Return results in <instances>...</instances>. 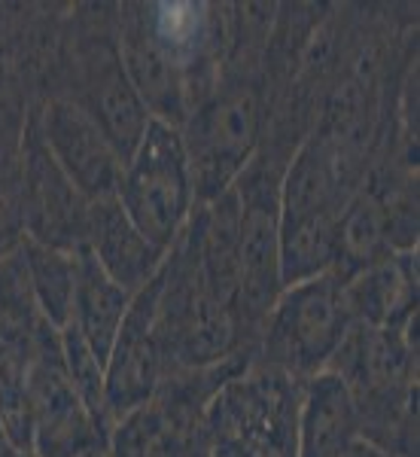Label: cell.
<instances>
[{
    "instance_id": "cell-1",
    "label": "cell",
    "mask_w": 420,
    "mask_h": 457,
    "mask_svg": "<svg viewBox=\"0 0 420 457\" xmlns=\"http://www.w3.org/2000/svg\"><path fill=\"white\" fill-rule=\"evenodd\" d=\"M49 95H64L83 107L104 129L122 162L131 159L152 116L125 73L116 40V4H77L68 10Z\"/></svg>"
},
{
    "instance_id": "cell-2",
    "label": "cell",
    "mask_w": 420,
    "mask_h": 457,
    "mask_svg": "<svg viewBox=\"0 0 420 457\" xmlns=\"http://www.w3.org/2000/svg\"><path fill=\"white\" fill-rule=\"evenodd\" d=\"M156 338L168 375L183 370H210L247 353L241 348L232 308L217 299L204 278L195 213L159 269Z\"/></svg>"
},
{
    "instance_id": "cell-3",
    "label": "cell",
    "mask_w": 420,
    "mask_h": 457,
    "mask_svg": "<svg viewBox=\"0 0 420 457\" xmlns=\"http://www.w3.org/2000/svg\"><path fill=\"white\" fill-rule=\"evenodd\" d=\"M268 125V88L262 71L223 68L208 98L180 129L193 171L195 202L208 204L235 187L256 156Z\"/></svg>"
},
{
    "instance_id": "cell-4",
    "label": "cell",
    "mask_w": 420,
    "mask_h": 457,
    "mask_svg": "<svg viewBox=\"0 0 420 457\" xmlns=\"http://www.w3.org/2000/svg\"><path fill=\"white\" fill-rule=\"evenodd\" d=\"M296 150L262 137L256 156L235 180L241 202V275L232 314L241 348L256 357L262 323L280 290V177Z\"/></svg>"
},
{
    "instance_id": "cell-5",
    "label": "cell",
    "mask_w": 420,
    "mask_h": 457,
    "mask_svg": "<svg viewBox=\"0 0 420 457\" xmlns=\"http://www.w3.org/2000/svg\"><path fill=\"white\" fill-rule=\"evenodd\" d=\"M301 381L271 366L247 363L204 411L210 457H296Z\"/></svg>"
},
{
    "instance_id": "cell-6",
    "label": "cell",
    "mask_w": 420,
    "mask_h": 457,
    "mask_svg": "<svg viewBox=\"0 0 420 457\" xmlns=\"http://www.w3.org/2000/svg\"><path fill=\"white\" fill-rule=\"evenodd\" d=\"M350 323L344 278L335 271L284 287L262 323L256 360L305 381L329 370Z\"/></svg>"
},
{
    "instance_id": "cell-7",
    "label": "cell",
    "mask_w": 420,
    "mask_h": 457,
    "mask_svg": "<svg viewBox=\"0 0 420 457\" xmlns=\"http://www.w3.org/2000/svg\"><path fill=\"white\" fill-rule=\"evenodd\" d=\"M122 211L161 250H171L198 208L180 129L150 122L144 141L122 168L116 189Z\"/></svg>"
},
{
    "instance_id": "cell-8",
    "label": "cell",
    "mask_w": 420,
    "mask_h": 457,
    "mask_svg": "<svg viewBox=\"0 0 420 457\" xmlns=\"http://www.w3.org/2000/svg\"><path fill=\"white\" fill-rule=\"evenodd\" d=\"M28 394L34 409V457H77L110 439V430L95 421L70 385L58 329H49L28 360Z\"/></svg>"
},
{
    "instance_id": "cell-9",
    "label": "cell",
    "mask_w": 420,
    "mask_h": 457,
    "mask_svg": "<svg viewBox=\"0 0 420 457\" xmlns=\"http://www.w3.org/2000/svg\"><path fill=\"white\" fill-rule=\"evenodd\" d=\"M21 171H25L28 238L68 253H83L92 202L73 187L70 177L46 150L34 120V104L28 110L25 131H21Z\"/></svg>"
},
{
    "instance_id": "cell-10",
    "label": "cell",
    "mask_w": 420,
    "mask_h": 457,
    "mask_svg": "<svg viewBox=\"0 0 420 457\" xmlns=\"http://www.w3.org/2000/svg\"><path fill=\"white\" fill-rule=\"evenodd\" d=\"M34 120L58 168L88 202L116 195L125 162L110 144L104 129L83 107H77L64 95H49L34 104Z\"/></svg>"
},
{
    "instance_id": "cell-11",
    "label": "cell",
    "mask_w": 420,
    "mask_h": 457,
    "mask_svg": "<svg viewBox=\"0 0 420 457\" xmlns=\"http://www.w3.org/2000/svg\"><path fill=\"white\" fill-rule=\"evenodd\" d=\"M156 299L159 271L144 290L135 293L122 329L104 366V405L113 427L131 409L150 403L168 378V366L156 338Z\"/></svg>"
},
{
    "instance_id": "cell-12",
    "label": "cell",
    "mask_w": 420,
    "mask_h": 457,
    "mask_svg": "<svg viewBox=\"0 0 420 457\" xmlns=\"http://www.w3.org/2000/svg\"><path fill=\"white\" fill-rule=\"evenodd\" d=\"M116 40L125 73L146 113L156 122L183 129L195 107L193 83L183 64L150 31L144 4H116Z\"/></svg>"
},
{
    "instance_id": "cell-13",
    "label": "cell",
    "mask_w": 420,
    "mask_h": 457,
    "mask_svg": "<svg viewBox=\"0 0 420 457\" xmlns=\"http://www.w3.org/2000/svg\"><path fill=\"white\" fill-rule=\"evenodd\" d=\"M86 250L128 293L144 290L156 278V271L161 269V262L168 256V250L156 247L131 223V217L122 211L116 195L92 202Z\"/></svg>"
},
{
    "instance_id": "cell-14",
    "label": "cell",
    "mask_w": 420,
    "mask_h": 457,
    "mask_svg": "<svg viewBox=\"0 0 420 457\" xmlns=\"http://www.w3.org/2000/svg\"><path fill=\"white\" fill-rule=\"evenodd\" d=\"M359 442V411L350 387L335 372L301 381L296 457H342Z\"/></svg>"
},
{
    "instance_id": "cell-15",
    "label": "cell",
    "mask_w": 420,
    "mask_h": 457,
    "mask_svg": "<svg viewBox=\"0 0 420 457\" xmlns=\"http://www.w3.org/2000/svg\"><path fill=\"white\" fill-rule=\"evenodd\" d=\"M417 250L393 253L344 281L350 317L366 327H402L417 314Z\"/></svg>"
},
{
    "instance_id": "cell-16",
    "label": "cell",
    "mask_w": 420,
    "mask_h": 457,
    "mask_svg": "<svg viewBox=\"0 0 420 457\" xmlns=\"http://www.w3.org/2000/svg\"><path fill=\"white\" fill-rule=\"evenodd\" d=\"M135 293L119 287L113 278L92 260V253H79L77 269V293H73V314L70 320L79 329V336L88 342V348L101 357L107 366V357L113 351V342L122 329V320L128 314V305Z\"/></svg>"
},
{
    "instance_id": "cell-17",
    "label": "cell",
    "mask_w": 420,
    "mask_h": 457,
    "mask_svg": "<svg viewBox=\"0 0 420 457\" xmlns=\"http://www.w3.org/2000/svg\"><path fill=\"white\" fill-rule=\"evenodd\" d=\"M195 223L204 278L217 299L232 308L241 275V202L235 187L208 204H198Z\"/></svg>"
},
{
    "instance_id": "cell-18",
    "label": "cell",
    "mask_w": 420,
    "mask_h": 457,
    "mask_svg": "<svg viewBox=\"0 0 420 457\" xmlns=\"http://www.w3.org/2000/svg\"><path fill=\"white\" fill-rule=\"evenodd\" d=\"M359 442L384 457H417V385L357 394Z\"/></svg>"
},
{
    "instance_id": "cell-19",
    "label": "cell",
    "mask_w": 420,
    "mask_h": 457,
    "mask_svg": "<svg viewBox=\"0 0 420 457\" xmlns=\"http://www.w3.org/2000/svg\"><path fill=\"white\" fill-rule=\"evenodd\" d=\"M338 217H342V211L280 220V284L292 287L335 271Z\"/></svg>"
},
{
    "instance_id": "cell-20",
    "label": "cell",
    "mask_w": 420,
    "mask_h": 457,
    "mask_svg": "<svg viewBox=\"0 0 420 457\" xmlns=\"http://www.w3.org/2000/svg\"><path fill=\"white\" fill-rule=\"evenodd\" d=\"M396 250L390 245V228L381 202L372 195V189L359 187L344 204L342 217H338V265L335 275L344 281L368 265H378L381 260L393 256Z\"/></svg>"
},
{
    "instance_id": "cell-21",
    "label": "cell",
    "mask_w": 420,
    "mask_h": 457,
    "mask_svg": "<svg viewBox=\"0 0 420 457\" xmlns=\"http://www.w3.org/2000/svg\"><path fill=\"white\" fill-rule=\"evenodd\" d=\"M49 329L55 327L37 305L21 247L10 256H0V338H4L6 351L34 353L37 342Z\"/></svg>"
},
{
    "instance_id": "cell-22",
    "label": "cell",
    "mask_w": 420,
    "mask_h": 457,
    "mask_svg": "<svg viewBox=\"0 0 420 457\" xmlns=\"http://www.w3.org/2000/svg\"><path fill=\"white\" fill-rule=\"evenodd\" d=\"M21 256H25V269H28V278H31L34 296H37V305H40L43 317H46L55 329H62L73 314L79 253L37 245V241L28 238L25 245H21Z\"/></svg>"
},
{
    "instance_id": "cell-23",
    "label": "cell",
    "mask_w": 420,
    "mask_h": 457,
    "mask_svg": "<svg viewBox=\"0 0 420 457\" xmlns=\"http://www.w3.org/2000/svg\"><path fill=\"white\" fill-rule=\"evenodd\" d=\"M58 342H62V360L73 390L86 403V409L92 411L95 421L104 427V430H110L107 405H104V363H101V357L88 348V342L79 336V329L73 323H64L58 329Z\"/></svg>"
},
{
    "instance_id": "cell-24",
    "label": "cell",
    "mask_w": 420,
    "mask_h": 457,
    "mask_svg": "<svg viewBox=\"0 0 420 457\" xmlns=\"http://www.w3.org/2000/svg\"><path fill=\"white\" fill-rule=\"evenodd\" d=\"M0 457H34V454H25L16 442L10 439V433L4 430V424H0Z\"/></svg>"
},
{
    "instance_id": "cell-25",
    "label": "cell",
    "mask_w": 420,
    "mask_h": 457,
    "mask_svg": "<svg viewBox=\"0 0 420 457\" xmlns=\"http://www.w3.org/2000/svg\"><path fill=\"white\" fill-rule=\"evenodd\" d=\"M342 457H384V454L375 452V448H372V445H366V442H357V445L348 448V452H344Z\"/></svg>"
},
{
    "instance_id": "cell-26",
    "label": "cell",
    "mask_w": 420,
    "mask_h": 457,
    "mask_svg": "<svg viewBox=\"0 0 420 457\" xmlns=\"http://www.w3.org/2000/svg\"><path fill=\"white\" fill-rule=\"evenodd\" d=\"M77 457H110V445H107V442H98V445L86 448V452L77 454Z\"/></svg>"
}]
</instances>
